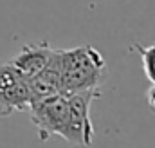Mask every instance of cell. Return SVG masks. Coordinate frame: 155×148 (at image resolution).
<instances>
[{
  "instance_id": "6da1fadb",
  "label": "cell",
  "mask_w": 155,
  "mask_h": 148,
  "mask_svg": "<svg viewBox=\"0 0 155 148\" xmlns=\"http://www.w3.org/2000/svg\"><path fill=\"white\" fill-rule=\"evenodd\" d=\"M54 56L60 69L61 94L101 89V85L108 76L107 60L92 45L54 49Z\"/></svg>"
},
{
  "instance_id": "7a4b0ae2",
  "label": "cell",
  "mask_w": 155,
  "mask_h": 148,
  "mask_svg": "<svg viewBox=\"0 0 155 148\" xmlns=\"http://www.w3.org/2000/svg\"><path fill=\"white\" fill-rule=\"evenodd\" d=\"M103 94L101 89L83 90L67 94L69 101V117L67 128L61 139H65L72 146H90L94 141V125L90 117V107L94 99H99Z\"/></svg>"
},
{
  "instance_id": "3957f363",
  "label": "cell",
  "mask_w": 155,
  "mask_h": 148,
  "mask_svg": "<svg viewBox=\"0 0 155 148\" xmlns=\"http://www.w3.org/2000/svg\"><path fill=\"white\" fill-rule=\"evenodd\" d=\"M27 112L31 123L36 128L40 141H49L54 136L63 137L67 128V117H69L67 94H54L38 101H33Z\"/></svg>"
},
{
  "instance_id": "277c9868",
  "label": "cell",
  "mask_w": 155,
  "mask_h": 148,
  "mask_svg": "<svg viewBox=\"0 0 155 148\" xmlns=\"http://www.w3.org/2000/svg\"><path fill=\"white\" fill-rule=\"evenodd\" d=\"M29 103L27 79L9 62L0 63V117H9L15 112H27Z\"/></svg>"
},
{
  "instance_id": "5b68a950",
  "label": "cell",
  "mask_w": 155,
  "mask_h": 148,
  "mask_svg": "<svg viewBox=\"0 0 155 148\" xmlns=\"http://www.w3.org/2000/svg\"><path fill=\"white\" fill-rule=\"evenodd\" d=\"M51 54H52V47L49 45L47 40H41V42L24 45L20 49V52L9 60V63L25 79H29V78H35L47 67Z\"/></svg>"
},
{
  "instance_id": "8992f818",
  "label": "cell",
  "mask_w": 155,
  "mask_h": 148,
  "mask_svg": "<svg viewBox=\"0 0 155 148\" xmlns=\"http://www.w3.org/2000/svg\"><path fill=\"white\" fill-rule=\"evenodd\" d=\"M132 49L139 52L141 62H143V71L146 74V78L152 83H155V43H150V45L135 43V45H132Z\"/></svg>"
},
{
  "instance_id": "52a82bcc",
  "label": "cell",
  "mask_w": 155,
  "mask_h": 148,
  "mask_svg": "<svg viewBox=\"0 0 155 148\" xmlns=\"http://www.w3.org/2000/svg\"><path fill=\"white\" fill-rule=\"evenodd\" d=\"M146 103L150 107V112L155 114V83H152V87L146 90Z\"/></svg>"
}]
</instances>
